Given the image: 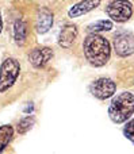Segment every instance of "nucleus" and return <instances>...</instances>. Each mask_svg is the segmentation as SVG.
I'll list each match as a JSON object with an SVG mask.
<instances>
[{"label":"nucleus","mask_w":134,"mask_h":154,"mask_svg":"<svg viewBox=\"0 0 134 154\" xmlns=\"http://www.w3.org/2000/svg\"><path fill=\"white\" fill-rule=\"evenodd\" d=\"M113 29V22L110 20H98L95 23H92L88 27V30L91 32H100V31H110Z\"/></svg>","instance_id":"ddd939ff"},{"label":"nucleus","mask_w":134,"mask_h":154,"mask_svg":"<svg viewBox=\"0 0 134 154\" xmlns=\"http://www.w3.org/2000/svg\"><path fill=\"white\" fill-rule=\"evenodd\" d=\"M114 48L118 56L127 57L134 53V35L132 32L121 31L114 38Z\"/></svg>","instance_id":"423d86ee"},{"label":"nucleus","mask_w":134,"mask_h":154,"mask_svg":"<svg viewBox=\"0 0 134 154\" xmlns=\"http://www.w3.org/2000/svg\"><path fill=\"white\" fill-rule=\"evenodd\" d=\"M34 122H35V119L33 116H26L24 119H22L20 122H19V125H18V133L19 134L27 133V131L34 126Z\"/></svg>","instance_id":"4468645a"},{"label":"nucleus","mask_w":134,"mask_h":154,"mask_svg":"<svg viewBox=\"0 0 134 154\" xmlns=\"http://www.w3.org/2000/svg\"><path fill=\"white\" fill-rule=\"evenodd\" d=\"M20 72V65L15 58H5L0 66V92H5L14 85Z\"/></svg>","instance_id":"7ed1b4c3"},{"label":"nucleus","mask_w":134,"mask_h":154,"mask_svg":"<svg viewBox=\"0 0 134 154\" xmlns=\"http://www.w3.org/2000/svg\"><path fill=\"white\" fill-rule=\"evenodd\" d=\"M2 29H3V20H2V16H0V32H2Z\"/></svg>","instance_id":"dca6fc26"},{"label":"nucleus","mask_w":134,"mask_h":154,"mask_svg":"<svg viewBox=\"0 0 134 154\" xmlns=\"http://www.w3.org/2000/svg\"><path fill=\"white\" fill-rule=\"evenodd\" d=\"M12 137H14V128L11 126L5 125L0 127V152H3L8 146Z\"/></svg>","instance_id":"f8f14e48"},{"label":"nucleus","mask_w":134,"mask_h":154,"mask_svg":"<svg viewBox=\"0 0 134 154\" xmlns=\"http://www.w3.org/2000/svg\"><path fill=\"white\" fill-rule=\"evenodd\" d=\"M106 12L113 20L123 23L133 15V5L127 0H113L106 8Z\"/></svg>","instance_id":"20e7f679"},{"label":"nucleus","mask_w":134,"mask_h":154,"mask_svg":"<svg viewBox=\"0 0 134 154\" xmlns=\"http://www.w3.org/2000/svg\"><path fill=\"white\" fill-rule=\"evenodd\" d=\"M123 134L129 141H132L134 143V119L127 122V125L125 126V128H123Z\"/></svg>","instance_id":"2eb2a0df"},{"label":"nucleus","mask_w":134,"mask_h":154,"mask_svg":"<svg viewBox=\"0 0 134 154\" xmlns=\"http://www.w3.org/2000/svg\"><path fill=\"white\" fill-rule=\"evenodd\" d=\"M83 51L87 61L94 66H103L108 62L111 54L110 42L104 37L92 32L84 39Z\"/></svg>","instance_id":"f257e3e1"},{"label":"nucleus","mask_w":134,"mask_h":154,"mask_svg":"<svg viewBox=\"0 0 134 154\" xmlns=\"http://www.w3.org/2000/svg\"><path fill=\"white\" fill-rule=\"evenodd\" d=\"M53 26V14L48 8H41L37 14V20H35V29L39 34H45Z\"/></svg>","instance_id":"1a4fd4ad"},{"label":"nucleus","mask_w":134,"mask_h":154,"mask_svg":"<svg viewBox=\"0 0 134 154\" xmlns=\"http://www.w3.org/2000/svg\"><path fill=\"white\" fill-rule=\"evenodd\" d=\"M14 38H15L16 45L22 46L24 42H26L27 38V24L24 23V20L22 19H18L14 24Z\"/></svg>","instance_id":"9b49d317"},{"label":"nucleus","mask_w":134,"mask_h":154,"mask_svg":"<svg viewBox=\"0 0 134 154\" xmlns=\"http://www.w3.org/2000/svg\"><path fill=\"white\" fill-rule=\"evenodd\" d=\"M77 27L75 24H65L58 35V45L64 49H69L77 38Z\"/></svg>","instance_id":"6e6552de"},{"label":"nucleus","mask_w":134,"mask_h":154,"mask_svg":"<svg viewBox=\"0 0 134 154\" xmlns=\"http://www.w3.org/2000/svg\"><path fill=\"white\" fill-rule=\"evenodd\" d=\"M134 112V95L132 92H122L113 99L108 107V116L114 123H123Z\"/></svg>","instance_id":"f03ea898"},{"label":"nucleus","mask_w":134,"mask_h":154,"mask_svg":"<svg viewBox=\"0 0 134 154\" xmlns=\"http://www.w3.org/2000/svg\"><path fill=\"white\" fill-rule=\"evenodd\" d=\"M115 89H117L115 82L111 79H108V77H100V79L95 80L91 84V87H89L91 93L96 99H100V100H106V99L111 97L115 93Z\"/></svg>","instance_id":"39448f33"},{"label":"nucleus","mask_w":134,"mask_h":154,"mask_svg":"<svg viewBox=\"0 0 134 154\" xmlns=\"http://www.w3.org/2000/svg\"><path fill=\"white\" fill-rule=\"evenodd\" d=\"M99 4L100 0H81L80 3L75 4L70 8L68 15H69V18H79V16H83L86 14H88L89 11L95 10Z\"/></svg>","instance_id":"9d476101"},{"label":"nucleus","mask_w":134,"mask_h":154,"mask_svg":"<svg viewBox=\"0 0 134 154\" xmlns=\"http://www.w3.org/2000/svg\"><path fill=\"white\" fill-rule=\"evenodd\" d=\"M53 57L50 48H35L29 54V61L34 68H43Z\"/></svg>","instance_id":"0eeeda50"}]
</instances>
